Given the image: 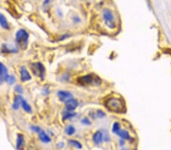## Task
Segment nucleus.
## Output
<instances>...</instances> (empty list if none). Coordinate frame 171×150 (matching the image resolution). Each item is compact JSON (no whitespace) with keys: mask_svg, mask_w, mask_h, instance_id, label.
<instances>
[{"mask_svg":"<svg viewBox=\"0 0 171 150\" xmlns=\"http://www.w3.org/2000/svg\"><path fill=\"white\" fill-rule=\"evenodd\" d=\"M29 34L24 29H20L17 31L15 34V40L18 46L22 48V50L26 49L28 44Z\"/></svg>","mask_w":171,"mask_h":150,"instance_id":"nucleus-3","label":"nucleus"},{"mask_svg":"<svg viewBox=\"0 0 171 150\" xmlns=\"http://www.w3.org/2000/svg\"><path fill=\"white\" fill-rule=\"evenodd\" d=\"M74 21H75V22H76V23H79L81 19L79 18H78V17H75V18H74Z\"/></svg>","mask_w":171,"mask_h":150,"instance_id":"nucleus-27","label":"nucleus"},{"mask_svg":"<svg viewBox=\"0 0 171 150\" xmlns=\"http://www.w3.org/2000/svg\"><path fill=\"white\" fill-rule=\"evenodd\" d=\"M1 51L4 53H17L18 50L16 46L12 44H3L1 48Z\"/></svg>","mask_w":171,"mask_h":150,"instance_id":"nucleus-10","label":"nucleus"},{"mask_svg":"<svg viewBox=\"0 0 171 150\" xmlns=\"http://www.w3.org/2000/svg\"><path fill=\"white\" fill-rule=\"evenodd\" d=\"M38 136H39L40 140L42 143H49L51 142V138L50 137V136H49V135L47 134L44 131H43V130L41 129V128L39 130V131H38Z\"/></svg>","mask_w":171,"mask_h":150,"instance_id":"nucleus-12","label":"nucleus"},{"mask_svg":"<svg viewBox=\"0 0 171 150\" xmlns=\"http://www.w3.org/2000/svg\"><path fill=\"white\" fill-rule=\"evenodd\" d=\"M25 144V136L22 133H18L16 140V148L18 150H23Z\"/></svg>","mask_w":171,"mask_h":150,"instance_id":"nucleus-13","label":"nucleus"},{"mask_svg":"<svg viewBox=\"0 0 171 150\" xmlns=\"http://www.w3.org/2000/svg\"><path fill=\"white\" fill-rule=\"evenodd\" d=\"M103 140H104V132L103 131H96L95 134L93 135V142L97 145L101 144Z\"/></svg>","mask_w":171,"mask_h":150,"instance_id":"nucleus-8","label":"nucleus"},{"mask_svg":"<svg viewBox=\"0 0 171 150\" xmlns=\"http://www.w3.org/2000/svg\"><path fill=\"white\" fill-rule=\"evenodd\" d=\"M77 81L81 86H91V85L97 86V85L100 84L101 80H100V78L96 75H95V74H89L84 75V76L79 77L77 80Z\"/></svg>","mask_w":171,"mask_h":150,"instance_id":"nucleus-2","label":"nucleus"},{"mask_svg":"<svg viewBox=\"0 0 171 150\" xmlns=\"http://www.w3.org/2000/svg\"><path fill=\"white\" fill-rule=\"evenodd\" d=\"M8 76V69L3 63L0 62V85L6 81Z\"/></svg>","mask_w":171,"mask_h":150,"instance_id":"nucleus-9","label":"nucleus"},{"mask_svg":"<svg viewBox=\"0 0 171 150\" xmlns=\"http://www.w3.org/2000/svg\"><path fill=\"white\" fill-rule=\"evenodd\" d=\"M76 115V113L74 112V111H65L63 113V119L64 120H67V119H71L73 118Z\"/></svg>","mask_w":171,"mask_h":150,"instance_id":"nucleus-18","label":"nucleus"},{"mask_svg":"<svg viewBox=\"0 0 171 150\" xmlns=\"http://www.w3.org/2000/svg\"><path fill=\"white\" fill-rule=\"evenodd\" d=\"M69 143L72 147H75V148L78 149H82V144L78 140H69Z\"/></svg>","mask_w":171,"mask_h":150,"instance_id":"nucleus-19","label":"nucleus"},{"mask_svg":"<svg viewBox=\"0 0 171 150\" xmlns=\"http://www.w3.org/2000/svg\"><path fill=\"white\" fill-rule=\"evenodd\" d=\"M75 127L72 125H69L66 127V130H65V132L68 136H72L73 134H75Z\"/></svg>","mask_w":171,"mask_h":150,"instance_id":"nucleus-20","label":"nucleus"},{"mask_svg":"<svg viewBox=\"0 0 171 150\" xmlns=\"http://www.w3.org/2000/svg\"><path fill=\"white\" fill-rule=\"evenodd\" d=\"M116 135H118V136H120L121 139H123V140H131V136L130 134H129V133L128 132V131H126V130H120L119 132L116 133Z\"/></svg>","mask_w":171,"mask_h":150,"instance_id":"nucleus-16","label":"nucleus"},{"mask_svg":"<svg viewBox=\"0 0 171 150\" xmlns=\"http://www.w3.org/2000/svg\"><path fill=\"white\" fill-rule=\"evenodd\" d=\"M105 107L109 111L114 113H123L126 110V105L124 101L120 98L110 97L106 99L104 102Z\"/></svg>","mask_w":171,"mask_h":150,"instance_id":"nucleus-1","label":"nucleus"},{"mask_svg":"<svg viewBox=\"0 0 171 150\" xmlns=\"http://www.w3.org/2000/svg\"><path fill=\"white\" fill-rule=\"evenodd\" d=\"M0 26L5 30H9V24L7 18L2 13H0Z\"/></svg>","mask_w":171,"mask_h":150,"instance_id":"nucleus-15","label":"nucleus"},{"mask_svg":"<svg viewBox=\"0 0 171 150\" xmlns=\"http://www.w3.org/2000/svg\"><path fill=\"white\" fill-rule=\"evenodd\" d=\"M121 130V127H120V123H118V122H115L113 125V128H112V131L113 133L116 134L119 131Z\"/></svg>","mask_w":171,"mask_h":150,"instance_id":"nucleus-22","label":"nucleus"},{"mask_svg":"<svg viewBox=\"0 0 171 150\" xmlns=\"http://www.w3.org/2000/svg\"><path fill=\"white\" fill-rule=\"evenodd\" d=\"M66 110L69 111H74L79 106V102L74 98H71L69 100L66 102Z\"/></svg>","mask_w":171,"mask_h":150,"instance_id":"nucleus-7","label":"nucleus"},{"mask_svg":"<svg viewBox=\"0 0 171 150\" xmlns=\"http://www.w3.org/2000/svg\"><path fill=\"white\" fill-rule=\"evenodd\" d=\"M82 124H83L84 125H91V122L87 118H84L82 120Z\"/></svg>","mask_w":171,"mask_h":150,"instance_id":"nucleus-25","label":"nucleus"},{"mask_svg":"<svg viewBox=\"0 0 171 150\" xmlns=\"http://www.w3.org/2000/svg\"><path fill=\"white\" fill-rule=\"evenodd\" d=\"M20 75H21V80L23 82L28 81V80H31V76H30V73L25 66H22L20 69Z\"/></svg>","mask_w":171,"mask_h":150,"instance_id":"nucleus-11","label":"nucleus"},{"mask_svg":"<svg viewBox=\"0 0 171 150\" xmlns=\"http://www.w3.org/2000/svg\"><path fill=\"white\" fill-rule=\"evenodd\" d=\"M22 106V108H23V109L25 110L27 113H31V112H32V108H31V106L29 105V103H27V101L25 100V99L22 100V106Z\"/></svg>","mask_w":171,"mask_h":150,"instance_id":"nucleus-17","label":"nucleus"},{"mask_svg":"<svg viewBox=\"0 0 171 150\" xmlns=\"http://www.w3.org/2000/svg\"><path fill=\"white\" fill-rule=\"evenodd\" d=\"M14 91L17 93L18 94H22L24 92V90L23 88H22V87L21 86V85H16L15 87H14Z\"/></svg>","mask_w":171,"mask_h":150,"instance_id":"nucleus-23","label":"nucleus"},{"mask_svg":"<svg viewBox=\"0 0 171 150\" xmlns=\"http://www.w3.org/2000/svg\"><path fill=\"white\" fill-rule=\"evenodd\" d=\"M30 68L35 76L38 77L41 80L44 79L46 70H45V67L43 64L40 62H34L30 65Z\"/></svg>","mask_w":171,"mask_h":150,"instance_id":"nucleus-5","label":"nucleus"},{"mask_svg":"<svg viewBox=\"0 0 171 150\" xmlns=\"http://www.w3.org/2000/svg\"><path fill=\"white\" fill-rule=\"evenodd\" d=\"M96 115L97 117L99 118H104V117L106 116L105 112L103 111H102V110H97L96 112Z\"/></svg>","mask_w":171,"mask_h":150,"instance_id":"nucleus-24","label":"nucleus"},{"mask_svg":"<svg viewBox=\"0 0 171 150\" xmlns=\"http://www.w3.org/2000/svg\"><path fill=\"white\" fill-rule=\"evenodd\" d=\"M23 99H24V98L22 97V95H20V94L15 95V97H14V103H13V105H12L13 109L18 110V108H19L20 106H22V103Z\"/></svg>","mask_w":171,"mask_h":150,"instance_id":"nucleus-14","label":"nucleus"},{"mask_svg":"<svg viewBox=\"0 0 171 150\" xmlns=\"http://www.w3.org/2000/svg\"><path fill=\"white\" fill-rule=\"evenodd\" d=\"M65 143H63V142H60V143H59V144H58V147H59V149H63Z\"/></svg>","mask_w":171,"mask_h":150,"instance_id":"nucleus-26","label":"nucleus"},{"mask_svg":"<svg viewBox=\"0 0 171 150\" xmlns=\"http://www.w3.org/2000/svg\"><path fill=\"white\" fill-rule=\"evenodd\" d=\"M103 18L104 23L109 28L114 29L116 27V21L112 11L110 9H104L103 12Z\"/></svg>","mask_w":171,"mask_h":150,"instance_id":"nucleus-4","label":"nucleus"},{"mask_svg":"<svg viewBox=\"0 0 171 150\" xmlns=\"http://www.w3.org/2000/svg\"><path fill=\"white\" fill-rule=\"evenodd\" d=\"M57 95H58L59 100L61 102H63V103H66V102H67V101L72 98L71 93L69 92V91H66V90H59L57 93Z\"/></svg>","mask_w":171,"mask_h":150,"instance_id":"nucleus-6","label":"nucleus"},{"mask_svg":"<svg viewBox=\"0 0 171 150\" xmlns=\"http://www.w3.org/2000/svg\"><path fill=\"white\" fill-rule=\"evenodd\" d=\"M51 1L52 0H45V2H44V3H43V5H49V4L51 2Z\"/></svg>","mask_w":171,"mask_h":150,"instance_id":"nucleus-28","label":"nucleus"},{"mask_svg":"<svg viewBox=\"0 0 171 150\" xmlns=\"http://www.w3.org/2000/svg\"><path fill=\"white\" fill-rule=\"evenodd\" d=\"M6 82H7L9 85L14 84L16 82V78L14 75H11V74H8L7 78H6Z\"/></svg>","mask_w":171,"mask_h":150,"instance_id":"nucleus-21","label":"nucleus"}]
</instances>
